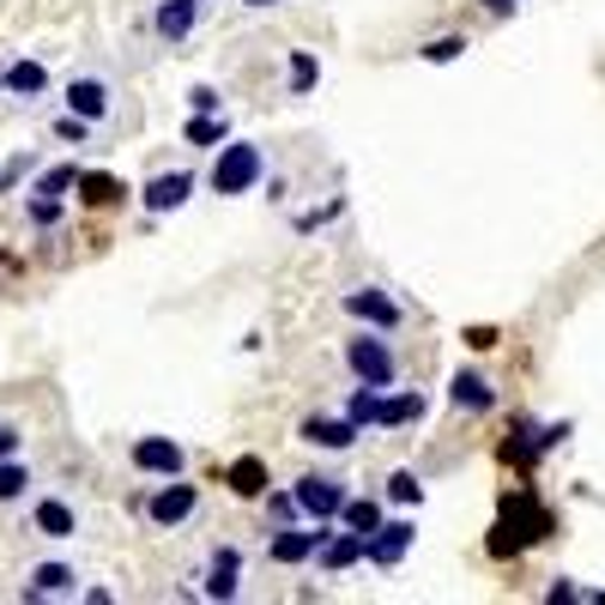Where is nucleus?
Listing matches in <instances>:
<instances>
[{
	"instance_id": "f257e3e1",
	"label": "nucleus",
	"mask_w": 605,
	"mask_h": 605,
	"mask_svg": "<svg viewBox=\"0 0 605 605\" xmlns=\"http://www.w3.org/2000/svg\"><path fill=\"white\" fill-rule=\"evenodd\" d=\"M261 176H266V152H261V145L230 140V145H218V158H212V194H249Z\"/></svg>"
},
{
	"instance_id": "f03ea898",
	"label": "nucleus",
	"mask_w": 605,
	"mask_h": 605,
	"mask_svg": "<svg viewBox=\"0 0 605 605\" xmlns=\"http://www.w3.org/2000/svg\"><path fill=\"white\" fill-rule=\"evenodd\" d=\"M545 509L539 502H526V497H514L509 509H502V526H497V539H490V551H521V545H533V539H545Z\"/></svg>"
},
{
	"instance_id": "7ed1b4c3",
	"label": "nucleus",
	"mask_w": 605,
	"mask_h": 605,
	"mask_svg": "<svg viewBox=\"0 0 605 605\" xmlns=\"http://www.w3.org/2000/svg\"><path fill=\"white\" fill-rule=\"evenodd\" d=\"M345 364H352L357 382H376V388L394 382V352H388V345L376 340V333H357V340L345 345Z\"/></svg>"
},
{
	"instance_id": "20e7f679",
	"label": "nucleus",
	"mask_w": 605,
	"mask_h": 605,
	"mask_svg": "<svg viewBox=\"0 0 605 605\" xmlns=\"http://www.w3.org/2000/svg\"><path fill=\"white\" fill-rule=\"evenodd\" d=\"M297 509L309 514V521H333V514L345 509V485L333 473H309L297 478Z\"/></svg>"
},
{
	"instance_id": "39448f33",
	"label": "nucleus",
	"mask_w": 605,
	"mask_h": 605,
	"mask_svg": "<svg viewBox=\"0 0 605 605\" xmlns=\"http://www.w3.org/2000/svg\"><path fill=\"white\" fill-rule=\"evenodd\" d=\"M133 466H140V473H158V478H176L182 473V442H170V436H140V442H133Z\"/></svg>"
},
{
	"instance_id": "423d86ee",
	"label": "nucleus",
	"mask_w": 605,
	"mask_h": 605,
	"mask_svg": "<svg viewBox=\"0 0 605 605\" xmlns=\"http://www.w3.org/2000/svg\"><path fill=\"white\" fill-rule=\"evenodd\" d=\"M194 509H200V490H194V485H164L158 497L145 502V514H152L158 526H182Z\"/></svg>"
},
{
	"instance_id": "0eeeda50",
	"label": "nucleus",
	"mask_w": 605,
	"mask_h": 605,
	"mask_svg": "<svg viewBox=\"0 0 605 605\" xmlns=\"http://www.w3.org/2000/svg\"><path fill=\"white\" fill-rule=\"evenodd\" d=\"M406 545H412V526L406 521H382V526H376V533H369V564H376V569H394L400 564V557H406Z\"/></svg>"
},
{
	"instance_id": "6e6552de",
	"label": "nucleus",
	"mask_w": 605,
	"mask_h": 605,
	"mask_svg": "<svg viewBox=\"0 0 605 605\" xmlns=\"http://www.w3.org/2000/svg\"><path fill=\"white\" fill-rule=\"evenodd\" d=\"M345 309L369 328H400V302H388L382 290H345Z\"/></svg>"
},
{
	"instance_id": "1a4fd4ad",
	"label": "nucleus",
	"mask_w": 605,
	"mask_h": 605,
	"mask_svg": "<svg viewBox=\"0 0 605 605\" xmlns=\"http://www.w3.org/2000/svg\"><path fill=\"white\" fill-rule=\"evenodd\" d=\"M448 400H454L461 412H490V406H497V388H490L478 369H461V376L448 382Z\"/></svg>"
},
{
	"instance_id": "9d476101",
	"label": "nucleus",
	"mask_w": 605,
	"mask_h": 605,
	"mask_svg": "<svg viewBox=\"0 0 605 605\" xmlns=\"http://www.w3.org/2000/svg\"><path fill=\"white\" fill-rule=\"evenodd\" d=\"M237 569H242V557L224 545V551H212V564H206V600H237Z\"/></svg>"
},
{
	"instance_id": "9b49d317",
	"label": "nucleus",
	"mask_w": 605,
	"mask_h": 605,
	"mask_svg": "<svg viewBox=\"0 0 605 605\" xmlns=\"http://www.w3.org/2000/svg\"><path fill=\"white\" fill-rule=\"evenodd\" d=\"M188 188H194V176H188V170L152 176V182H145V206H152V212H176L188 200Z\"/></svg>"
},
{
	"instance_id": "f8f14e48",
	"label": "nucleus",
	"mask_w": 605,
	"mask_h": 605,
	"mask_svg": "<svg viewBox=\"0 0 605 605\" xmlns=\"http://www.w3.org/2000/svg\"><path fill=\"white\" fill-rule=\"evenodd\" d=\"M364 551H369V533H328V539H321V569L340 576V569H352Z\"/></svg>"
},
{
	"instance_id": "ddd939ff",
	"label": "nucleus",
	"mask_w": 605,
	"mask_h": 605,
	"mask_svg": "<svg viewBox=\"0 0 605 605\" xmlns=\"http://www.w3.org/2000/svg\"><path fill=\"white\" fill-rule=\"evenodd\" d=\"M321 539H328V533H297V526H285V533H278L273 539V564H309V557H321Z\"/></svg>"
},
{
	"instance_id": "4468645a",
	"label": "nucleus",
	"mask_w": 605,
	"mask_h": 605,
	"mask_svg": "<svg viewBox=\"0 0 605 605\" xmlns=\"http://www.w3.org/2000/svg\"><path fill=\"white\" fill-rule=\"evenodd\" d=\"M302 442H316V448H352V442H357V424H352V418H309V424H302Z\"/></svg>"
},
{
	"instance_id": "2eb2a0df",
	"label": "nucleus",
	"mask_w": 605,
	"mask_h": 605,
	"mask_svg": "<svg viewBox=\"0 0 605 605\" xmlns=\"http://www.w3.org/2000/svg\"><path fill=\"white\" fill-rule=\"evenodd\" d=\"M67 109H73V116H85V121H97V116L109 109L104 80H73V92H67Z\"/></svg>"
},
{
	"instance_id": "dca6fc26",
	"label": "nucleus",
	"mask_w": 605,
	"mask_h": 605,
	"mask_svg": "<svg viewBox=\"0 0 605 605\" xmlns=\"http://www.w3.org/2000/svg\"><path fill=\"white\" fill-rule=\"evenodd\" d=\"M424 418V394L412 388V394H394V400H382V430H400V424H418Z\"/></svg>"
},
{
	"instance_id": "f3484780",
	"label": "nucleus",
	"mask_w": 605,
	"mask_h": 605,
	"mask_svg": "<svg viewBox=\"0 0 605 605\" xmlns=\"http://www.w3.org/2000/svg\"><path fill=\"white\" fill-rule=\"evenodd\" d=\"M194 13H200V0H164V7H158V31H164V37H188V31H194Z\"/></svg>"
},
{
	"instance_id": "a211bd4d",
	"label": "nucleus",
	"mask_w": 605,
	"mask_h": 605,
	"mask_svg": "<svg viewBox=\"0 0 605 605\" xmlns=\"http://www.w3.org/2000/svg\"><path fill=\"white\" fill-rule=\"evenodd\" d=\"M37 533L43 539H73V509L67 502H37Z\"/></svg>"
},
{
	"instance_id": "6ab92c4d",
	"label": "nucleus",
	"mask_w": 605,
	"mask_h": 605,
	"mask_svg": "<svg viewBox=\"0 0 605 605\" xmlns=\"http://www.w3.org/2000/svg\"><path fill=\"white\" fill-rule=\"evenodd\" d=\"M345 418H352L357 430H364V424H376V418H382V388H376V382H364L352 400H345Z\"/></svg>"
},
{
	"instance_id": "aec40b11",
	"label": "nucleus",
	"mask_w": 605,
	"mask_h": 605,
	"mask_svg": "<svg viewBox=\"0 0 605 605\" xmlns=\"http://www.w3.org/2000/svg\"><path fill=\"white\" fill-rule=\"evenodd\" d=\"M80 194H85V206H116L128 188L116 182V176H104V170H92V176H80Z\"/></svg>"
},
{
	"instance_id": "412c9836",
	"label": "nucleus",
	"mask_w": 605,
	"mask_h": 605,
	"mask_svg": "<svg viewBox=\"0 0 605 605\" xmlns=\"http://www.w3.org/2000/svg\"><path fill=\"white\" fill-rule=\"evenodd\" d=\"M316 85H321V61L309 49H297V55H290V97L316 92Z\"/></svg>"
},
{
	"instance_id": "4be33fe9",
	"label": "nucleus",
	"mask_w": 605,
	"mask_h": 605,
	"mask_svg": "<svg viewBox=\"0 0 605 605\" xmlns=\"http://www.w3.org/2000/svg\"><path fill=\"white\" fill-rule=\"evenodd\" d=\"M31 600H43V593H73V569H61V564H43L37 576H31Z\"/></svg>"
},
{
	"instance_id": "5701e85b",
	"label": "nucleus",
	"mask_w": 605,
	"mask_h": 605,
	"mask_svg": "<svg viewBox=\"0 0 605 605\" xmlns=\"http://www.w3.org/2000/svg\"><path fill=\"white\" fill-rule=\"evenodd\" d=\"M43 85H49V73H43L37 61H19V67H7V92H19V97H37Z\"/></svg>"
},
{
	"instance_id": "b1692460",
	"label": "nucleus",
	"mask_w": 605,
	"mask_h": 605,
	"mask_svg": "<svg viewBox=\"0 0 605 605\" xmlns=\"http://www.w3.org/2000/svg\"><path fill=\"white\" fill-rule=\"evenodd\" d=\"M340 514H345V526H352V533H376V526H382V509H376L369 497H364V502L345 497V509H340Z\"/></svg>"
},
{
	"instance_id": "393cba45",
	"label": "nucleus",
	"mask_w": 605,
	"mask_h": 605,
	"mask_svg": "<svg viewBox=\"0 0 605 605\" xmlns=\"http://www.w3.org/2000/svg\"><path fill=\"white\" fill-rule=\"evenodd\" d=\"M25 485H31V473L19 461H0V502H13V497H25Z\"/></svg>"
},
{
	"instance_id": "a878e982",
	"label": "nucleus",
	"mask_w": 605,
	"mask_h": 605,
	"mask_svg": "<svg viewBox=\"0 0 605 605\" xmlns=\"http://www.w3.org/2000/svg\"><path fill=\"white\" fill-rule=\"evenodd\" d=\"M188 140H194V145H212V140H224V116H212V109H200V116L188 121Z\"/></svg>"
},
{
	"instance_id": "bb28decb",
	"label": "nucleus",
	"mask_w": 605,
	"mask_h": 605,
	"mask_svg": "<svg viewBox=\"0 0 605 605\" xmlns=\"http://www.w3.org/2000/svg\"><path fill=\"white\" fill-rule=\"evenodd\" d=\"M67 188H80V170H73V164H55V170L37 182V194H55V200H61Z\"/></svg>"
},
{
	"instance_id": "cd10ccee",
	"label": "nucleus",
	"mask_w": 605,
	"mask_h": 605,
	"mask_svg": "<svg viewBox=\"0 0 605 605\" xmlns=\"http://www.w3.org/2000/svg\"><path fill=\"white\" fill-rule=\"evenodd\" d=\"M418 497H424L418 473H394V478H388V502H418Z\"/></svg>"
},
{
	"instance_id": "c85d7f7f",
	"label": "nucleus",
	"mask_w": 605,
	"mask_h": 605,
	"mask_svg": "<svg viewBox=\"0 0 605 605\" xmlns=\"http://www.w3.org/2000/svg\"><path fill=\"white\" fill-rule=\"evenodd\" d=\"M466 55V37H436V43H424V61H461Z\"/></svg>"
},
{
	"instance_id": "c756f323",
	"label": "nucleus",
	"mask_w": 605,
	"mask_h": 605,
	"mask_svg": "<svg viewBox=\"0 0 605 605\" xmlns=\"http://www.w3.org/2000/svg\"><path fill=\"white\" fill-rule=\"evenodd\" d=\"M230 485H237L242 497H261V461H237V473H230Z\"/></svg>"
},
{
	"instance_id": "7c9ffc66",
	"label": "nucleus",
	"mask_w": 605,
	"mask_h": 605,
	"mask_svg": "<svg viewBox=\"0 0 605 605\" xmlns=\"http://www.w3.org/2000/svg\"><path fill=\"white\" fill-rule=\"evenodd\" d=\"M55 133H61V140H73V145H80V140H85V116H73V109H67V116L55 121Z\"/></svg>"
},
{
	"instance_id": "2f4dec72",
	"label": "nucleus",
	"mask_w": 605,
	"mask_h": 605,
	"mask_svg": "<svg viewBox=\"0 0 605 605\" xmlns=\"http://www.w3.org/2000/svg\"><path fill=\"white\" fill-rule=\"evenodd\" d=\"M31 218H37V224H55V218H61V200H55V194H37V206H31Z\"/></svg>"
},
{
	"instance_id": "473e14b6",
	"label": "nucleus",
	"mask_w": 605,
	"mask_h": 605,
	"mask_svg": "<svg viewBox=\"0 0 605 605\" xmlns=\"http://www.w3.org/2000/svg\"><path fill=\"white\" fill-rule=\"evenodd\" d=\"M188 104H194V109H218V92H212V85H194V92H188Z\"/></svg>"
},
{
	"instance_id": "72a5a7b5",
	"label": "nucleus",
	"mask_w": 605,
	"mask_h": 605,
	"mask_svg": "<svg viewBox=\"0 0 605 605\" xmlns=\"http://www.w3.org/2000/svg\"><path fill=\"white\" fill-rule=\"evenodd\" d=\"M13 448H19V436H13V430H0V461H13Z\"/></svg>"
},
{
	"instance_id": "f704fd0d",
	"label": "nucleus",
	"mask_w": 605,
	"mask_h": 605,
	"mask_svg": "<svg viewBox=\"0 0 605 605\" xmlns=\"http://www.w3.org/2000/svg\"><path fill=\"white\" fill-rule=\"evenodd\" d=\"M478 7H490V13H509L514 0H478Z\"/></svg>"
},
{
	"instance_id": "c9c22d12",
	"label": "nucleus",
	"mask_w": 605,
	"mask_h": 605,
	"mask_svg": "<svg viewBox=\"0 0 605 605\" xmlns=\"http://www.w3.org/2000/svg\"><path fill=\"white\" fill-rule=\"evenodd\" d=\"M242 7H278V0H242Z\"/></svg>"
},
{
	"instance_id": "e433bc0d",
	"label": "nucleus",
	"mask_w": 605,
	"mask_h": 605,
	"mask_svg": "<svg viewBox=\"0 0 605 605\" xmlns=\"http://www.w3.org/2000/svg\"><path fill=\"white\" fill-rule=\"evenodd\" d=\"M0 85H7V73H0Z\"/></svg>"
}]
</instances>
